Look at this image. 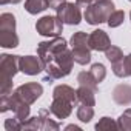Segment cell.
<instances>
[{
    "label": "cell",
    "mask_w": 131,
    "mask_h": 131,
    "mask_svg": "<svg viewBox=\"0 0 131 131\" xmlns=\"http://www.w3.org/2000/svg\"><path fill=\"white\" fill-rule=\"evenodd\" d=\"M42 93H43V86H42L40 83H37V82L23 83V85H20V86L14 91V94H16L22 102H25V103H28V105H32V103L42 96Z\"/></svg>",
    "instance_id": "cell-10"
},
{
    "label": "cell",
    "mask_w": 131,
    "mask_h": 131,
    "mask_svg": "<svg viewBox=\"0 0 131 131\" xmlns=\"http://www.w3.org/2000/svg\"><path fill=\"white\" fill-rule=\"evenodd\" d=\"M123 20H125V13L120 11V9H116V11L111 13V16L108 17L106 23H108L110 28H117V26H120L123 23Z\"/></svg>",
    "instance_id": "cell-22"
},
{
    "label": "cell",
    "mask_w": 131,
    "mask_h": 131,
    "mask_svg": "<svg viewBox=\"0 0 131 131\" xmlns=\"http://www.w3.org/2000/svg\"><path fill=\"white\" fill-rule=\"evenodd\" d=\"M67 131H70V129H76V131H80V126H77V125H68L67 128H65Z\"/></svg>",
    "instance_id": "cell-29"
},
{
    "label": "cell",
    "mask_w": 131,
    "mask_h": 131,
    "mask_svg": "<svg viewBox=\"0 0 131 131\" xmlns=\"http://www.w3.org/2000/svg\"><path fill=\"white\" fill-rule=\"evenodd\" d=\"M73 63H74V57H73V51H70L68 48H65L59 52L54 54V57L45 65V82H51L56 79H62L67 77L71 70H73Z\"/></svg>",
    "instance_id": "cell-2"
},
{
    "label": "cell",
    "mask_w": 131,
    "mask_h": 131,
    "mask_svg": "<svg viewBox=\"0 0 131 131\" xmlns=\"http://www.w3.org/2000/svg\"><path fill=\"white\" fill-rule=\"evenodd\" d=\"M57 17L67 25H79L82 20V13L80 8L76 3H70V2H63L57 9H56Z\"/></svg>",
    "instance_id": "cell-9"
},
{
    "label": "cell",
    "mask_w": 131,
    "mask_h": 131,
    "mask_svg": "<svg viewBox=\"0 0 131 131\" xmlns=\"http://www.w3.org/2000/svg\"><path fill=\"white\" fill-rule=\"evenodd\" d=\"M77 119L80 122H91V119L94 117V108L93 105H86V103H79V108H77Z\"/></svg>",
    "instance_id": "cell-18"
},
{
    "label": "cell",
    "mask_w": 131,
    "mask_h": 131,
    "mask_svg": "<svg viewBox=\"0 0 131 131\" xmlns=\"http://www.w3.org/2000/svg\"><path fill=\"white\" fill-rule=\"evenodd\" d=\"M97 0H76V5L79 6V8H83V9H86L88 6H91L93 3H96Z\"/></svg>",
    "instance_id": "cell-27"
},
{
    "label": "cell",
    "mask_w": 131,
    "mask_h": 131,
    "mask_svg": "<svg viewBox=\"0 0 131 131\" xmlns=\"http://www.w3.org/2000/svg\"><path fill=\"white\" fill-rule=\"evenodd\" d=\"M22 129H42V117L40 116L28 117L22 123Z\"/></svg>",
    "instance_id": "cell-25"
},
{
    "label": "cell",
    "mask_w": 131,
    "mask_h": 131,
    "mask_svg": "<svg viewBox=\"0 0 131 131\" xmlns=\"http://www.w3.org/2000/svg\"><path fill=\"white\" fill-rule=\"evenodd\" d=\"M11 3V0H0V5H8Z\"/></svg>",
    "instance_id": "cell-30"
},
{
    "label": "cell",
    "mask_w": 131,
    "mask_h": 131,
    "mask_svg": "<svg viewBox=\"0 0 131 131\" xmlns=\"http://www.w3.org/2000/svg\"><path fill=\"white\" fill-rule=\"evenodd\" d=\"M49 8V0H26L25 2V9L29 14H39L43 13L45 9Z\"/></svg>",
    "instance_id": "cell-15"
},
{
    "label": "cell",
    "mask_w": 131,
    "mask_h": 131,
    "mask_svg": "<svg viewBox=\"0 0 131 131\" xmlns=\"http://www.w3.org/2000/svg\"><path fill=\"white\" fill-rule=\"evenodd\" d=\"M114 9V3L111 0H97L96 3L88 6L83 13L85 20L90 25H100L103 22H108V17Z\"/></svg>",
    "instance_id": "cell-5"
},
{
    "label": "cell",
    "mask_w": 131,
    "mask_h": 131,
    "mask_svg": "<svg viewBox=\"0 0 131 131\" xmlns=\"http://www.w3.org/2000/svg\"><path fill=\"white\" fill-rule=\"evenodd\" d=\"M22 0H11V3H20Z\"/></svg>",
    "instance_id": "cell-31"
},
{
    "label": "cell",
    "mask_w": 131,
    "mask_h": 131,
    "mask_svg": "<svg viewBox=\"0 0 131 131\" xmlns=\"http://www.w3.org/2000/svg\"><path fill=\"white\" fill-rule=\"evenodd\" d=\"M113 100L117 105H129L131 103V86L129 85H117L113 91Z\"/></svg>",
    "instance_id": "cell-13"
},
{
    "label": "cell",
    "mask_w": 131,
    "mask_h": 131,
    "mask_svg": "<svg viewBox=\"0 0 131 131\" xmlns=\"http://www.w3.org/2000/svg\"><path fill=\"white\" fill-rule=\"evenodd\" d=\"M90 73H91V76L94 77V80H96L97 83L103 82V79L106 77V70H105V67H103L102 63H94V65H91Z\"/></svg>",
    "instance_id": "cell-21"
},
{
    "label": "cell",
    "mask_w": 131,
    "mask_h": 131,
    "mask_svg": "<svg viewBox=\"0 0 131 131\" xmlns=\"http://www.w3.org/2000/svg\"><path fill=\"white\" fill-rule=\"evenodd\" d=\"M77 82H79V86H85V88H90V90H93V91H99V83L94 80V77L91 76V73L88 71H82V73H79V76H77Z\"/></svg>",
    "instance_id": "cell-17"
},
{
    "label": "cell",
    "mask_w": 131,
    "mask_h": 131,
    "mask_svg": "<svg viewBox=\"0 0 131 131\" xmlns=\"http://www.w3.org/2000/svg\"><path fill=\"white\" fill-rule=\"evenodd\" d=\"M88 37L90 34L79 31V32H74L70 40L71 48H73L71 51H73L74 62L79 65H86L91 62V48L88 45Z\"/></svg>",
    "instance_id": "cell-6"
},
{
    "label": "cell",
    "mask_w": 131,
    "mask_h": 131,
    "mask_svg": "<svg viewBox=\"0 0 131 131\" xmlns=\"http://www.w3.org/2000/svg\"><path fill=\"white\" fill-rule=\"evenodd\" d=\"M113 73L117 77H131V54L125 56L120 62L113 65Z\"/></svg>",
    "instance_id": "cell-14"
},
{
    "label": "cell",
    "mask_w": 131,
    "mask_h": 131,
    "mask_svg": "<svg viewBox=\"0 0 131 131\" xmlns=\"http://www.w3.org/2000/svg\"><path fill=\"white\" fill-rule=\"evenodd\" d=\"M65 2V0H49V8H52V9H57L62 3Z\"/></svg>",
    "instance_id": "cell-28"
},
{
    "label": "cell",
    "mask_w": 131,
    "mask_h": 131,
    "mask_svg": "<svg viewBox=\"0 0 131 131\" xmlns=\"http://www.w3.org/2000/svg\"><path fill=\"white\" fill-rule=\"evenodd\" d=\"M88 45L91 49L94 51H106L111 46V40L108 37V34L102 29H96L90 34L88 37Z\"/></svg>",
    "instance_id": "cell-12"
},
{
    "label": "cell",
    "mask_w": 131,
    "mask_h": 131,
    "mask_svg": "<svg viewBox=\"0 0 131 131\" xmlns=\"http://www.w3.org/2000/svg\"><path fill=\"white\" fill-rule=\"evenodd\" d=\"M129 17H131V13H129Z\"/></svg>",
    "instance_id": "cell-32"
},
{
    "label": "cell",
    "mask_w": 131,
    "mask_h": 131,
    "mask_svg": "<svg viewBox=\"0 0 131 131\" xmlns=\"http://www.w3.org/2000/svg\"><path fill=\"white\" fill-rule=\"evenodd\" d=\"M22 123H23V122L14 116V117L5 120V129H6V131H17V129H22Z\"/></svg>",
    "instance_id": "cell-26"
},
{
    "label": "cell",
    "mask_w": 131,
    "mask_h": 131,
    "mask_svg": "<svg viewBox=\"0 0 131 131\" xmlns=\"http://www.w3.org/2000/svg\"><path fill=\"white\" fill-rule=\"evenodd\" d=\"M105 57L111 62V65H114V63H117V62H120L125 56H123V52H122V49L119 48V46H114V45H111L106 51H105Z\"/></svg>",
    "instance_id": "cell-20"
},
{
    "label": "cell",
    "mask_w": 131,
    "mask_h": 131,
    "mask_svg": "<svg viewBox=\"0 0 131 131\" xmlns=\"http://www.w3.org/2000/svg\"><path fill=\"white\" fill-rule=\"evenodd\" d=\"M77 103H86V105H96V91L85 88V86H79L77 90Z\"/></svg>",
    "instance_id": "cell-16"
},
{
    "label": "cell",
    "mask_w": 131,
    "mask_h": 131,
    "mask_svg": "<svg viewBox=\"0 0 131 131\" xmlns=\"http://www.w3.org/2000/svg\"><path fill=\"white\" fill-rule=\"evenodd\" d=\"M129 2H131V0H129Z\"/></svg>",
    "instance_id": "cell-33"
},
{
    "label": "cell",
    "mask_w": 131,
    "mask_h": 131,
    "mask_svg": "<svg viewBox=\"0 0 131 131\" xmlns=\"http://www.w3.org/2000/svg\"><path fill=\"white\" fill-rule=\"evenodd\" d=\"M76 103H77V91H74L68 85H59L52 91V102L49 105V111L57 119H68Z\"/></svg>",
    "instance_id": "cell-1"
},
{
    "label": "cell",
    "mask_w": 131,
    "mask_h": 131,
    "mask_svg": "<svg viewBox=\"0 0 131 131\" xmlns=\"http://www.w3.org/2000/svg\"><path fill=\"white\" fill-rule=\"evenodd\" d=\"M36 29L40 36L45 37H59L63 29V22L57 16H43L37 20Z\"/></svg>",
    "instance_id": "cell-8"
},
{
    "label": "cell",
    "mask_w": 131,
    "mask_h": 131,
    "mask_svg": "<svg viewBox=\"0 0 131 131\" xmlns=\"http://www.w3.org/2000/svg\"><path fill=\"white\" fill-rule=\"evenodd\" d=\"M119 123L114 122L111 117H102L97 123H96V129L97 131H103V129H117Z\"/></svg>",
    "instance_id": "cell-23"
},
{
    "label": "cell",
    "mask_w": 131,
    "mask_h": 131,
    "mask_svg": "<svg viewBox=\"0 0 131 131\" xmlns=\"http://www.w3.org/2000/svg\"><path fill=\"white\" fill-rule=\"evenodd\" d=\"M0 46H19V36L16 32V17L11 13H3L0 16Z\"/></svg>",
    "instance_id": "cell-4"
},
{
    "label": "cell",
    "mask_w": 131,
    "mask_h": 131,
    "mask_svg": "<svg viewBox=\"0 0 131 131\" xmlns=\"http://www.w3.org/2000/svg\"><path fill=\"white\" fill-rule=\"evenodd\" d=\"M49 113L51 111H48V110H45V108H42L40 111H39V116L42 117V129L43 131H57L60 126H59V123H56V122H52L51 119H49Z\"/></svg>",
    "instance_id": "cell-19"
},
{
    "label": "cell",
    "mask_w": 131,
    "mask_h": 131,
    "mask_svg": "<svg viewBox=\"0 0 131 131\" xmlns=\"http://www.w3.org/2000/svg\"><path fill=\"white\" fill-rule=\"evenodd\" d=\"M20 71V56H0V93L2 96L13 93V79Z\"/></svg>",
    "instance_id": "cell-3"
},
{
    "label": "cell",
    "mask_w": 131,
    "mask_h": 131,
    "mask_svg": "<svg viewBox=\"0 0 131 131\" xmlns=\"http://www.w3.org/2000/svg\"><path fill=\"white\" fill-rule=\"evenodd\" d=\"M117 123H119V129L131 131V110H125L123 114L119 117Z\"/></svg>",
    "instance_id": "cell-24"
},
{
    "label": "cell",
    "mask_w": 131,
    "mask_h": 131,
    "mask_svg": "<svg viewBox=\"0 0 131 131\" xmlns=\"http://www.w3.org/2000/svg\"><path fill=\"white\" fill-rule=\"evenodd\" d=\"M68 48V43L63 37H52V40L48 42H40L37 45V56L40 57V60L43 62V67L54 57L56 52Z\"/></svg>",
    "instance_id": "cell-7"
},
{
    "label": "cell",
    "mask_w": 131,
    "mask_h": 131,
    "mask_svg": "<svg viewBox=\"0 0 131 131\" xmlns=\"http://www.w3.org/2000/svg\"><path fill=\"white\" fill-rule=\"evenodd\" d=\"M45 70L43 62L40 60V57L36 56H20V71L28 74V76H37Z\"/></svg>",
    "instance_id": "cell-11"
}]
</instances>
